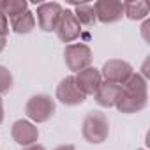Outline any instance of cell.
Wrapping results in <instances>:
<instances>
[{
  "mask_svg": "<svg viewBox=\"0 0 150 150\" xmlns=\"http://www.w3.org/2000/svg\"><path fill=\"white\" fill-rule=\"evenodd\" d=\"M148 103V83L139 72H132L131 78L122 85V94L115 104L120 113L132 115L146 108Z\"/></svg>",
  "mask_w": 150,
  "mask_h": 150,
  "instance_id": "6da1fadb",
  "label": "cell"
},
{
  "mask_svg": "<svg viewBox=\"0 0 150 150\" xmlns=\"http://www.w3.org/2000/svg\"><path fill=\"white\" fill-rule=\"evenodd\" d=\"M81 134L88 143H94V145L104 143L110 136V120H108V117L101 111H90L83 118Z\"/></svg>",
  "mask_w": 150,
  "mask_h": 150,
  "instance_id": "7a4b0ae2",
  "label": "cell"
},
{
  "mask_svg": "<svg viewBox=\"0 0 150 150\" xmlns=\"http://www.w3.org/2000/svg\"><path fill=\"white\" fill-rule=\"evenodd\" d=\"M57 111V104H55V99L48 94H37V96H32L27 104H25V113L27 117L35 122V124H44L48 122Z\"/></svg>",
  "mask_w": 150,
  "mask_h": 150,
  "instance_id": "3957f363",
  "label": "cell"
},
{
  "mask_svg": "<svg viewBox=\"0 0 150 150\" xmlns=\"http://www.w3.org/2000/svg\"><path fill=\"white\" fill-rule=\"evenodd\" d=\"M64 60L65 65L69 67V71L72 72H80L87 67L92 65V50L90 46L83 44V42H76V44H67L64 50Z\"/></svg>",
  "mask_w": 150,
  "mask_h": 150,
  "instance_id": "277c9868",
  "label": "cell"
},
{
  "mask_svg": "<svg viewBox=\"0 0 150 150\" xmlns=\"http://www.w3.org/2000/svg\"><path fill=\"white\" fill-rule=\"evenodd\" d=\"M134 72L132 65L125 60H118V58H111L108 62H104L103 69H101V78L104 81H110V83H115V85H124L131 74Z\"/></svg>",
  "mask_w": 150,
  "mask_h": 150,
  "instance_id": "5b68a950",
  "label": "cell"
},
{
  "mask_svg": "<svg viewBox=\"0 0 150 150\" xmlns=\"http://www.w3.org/2000/svg\"><path fill=\"white\" fill-rule=\"evenodd\" d=\"M55 97L64 104V106H78L83 104L87 96L80 90V87L76 85L74 76H65L58 85H57V92Z\"/></svg>",
  "mask_w": 150,
  "mask_h": 150,
  "instance_id": "8992f818",
  "label": "cell"
},
{
  "mask_svg": "<svg viewBox=\"0 0 150 150\" xmlns=\"http://www.w3.org/2000/svg\"><path fill=\"white\" fill-rule=\"evenodd\" d=\"M64 13V7L58 4V2H44V4H39L37 6V23H39V28L44 30V32H55L58 21H60V16Z\"/></svg>",
  "mask_w": 150,
  "mask_h": 150,
  "instance_id": "52a82bcc",
  "label": "cell"
},
{
  "mask_svg": "<svg viewBox=\"0 0 150 150\" xmlns=\"http://www.w3.org/2000/svg\"><path fill=\"white\" fill-rule=\"evenodd\" d=\"M55 32H57V37L62 42H72V41H76L81 35V25L78 23L76 18H74L72 11L64 9V13L60 16V21H58Z\"/></svg>",
  "mask_w": 150,
  "mask_h": 150,
  "instance_id": "ba28073f",
  "label": "cell"
},
{
  "mask_svg": "<svg viewBox=\"0 0 150 150\" xmlns=\"http://www.w3.org/2000/svg\"><path fill=\"white\" fill-rule=\"evenodd\" d=\"M94 11H96V20L104 25L117 23L124 16V6L117 0H99L94 4Z\"/></svg>",
  "mask_w": 150,
  "mask_h": 150,
  "instance_id": "9c48e42d",
  "label": "cell"
},
{
  "mask_svg": "<svg viewBox=\"0 0 150 150\" xmlns=\"http://www.w3.org/2000/svg\"><path fill=\"white\" fill-rule=\"evenodd\" d=\"M11 136L13 139L21 145V146H28V145H34L37 143L39 139V129L30 122V120H25V118H20L13 124L11 127Z\"/></svg>",
  "mask_w": 150,
  "mask_h": 150,
  "instance_id": "30bf717a",
  "label": "cell"
},
{
  "mask_svg": "<svg viewBox=\"0 0 150 150\" xmlns=\"http://www.w3.org/2000/svg\"><path fill=\"white\" fill-rule=\"evenodd\" d=\"M76 85L80 87V90L85 94V96H94L96 90L99 88V85L103 83V78H101V71L96 69V67H87L80 72H76Z\"/></svg>",
  "mask_w": 150,
  "mask_h": 150,
  "instance_id": "8fae6325",
  "label": "cell"
},
{
  "mask_svg": "<svg viewBox=\"0 0 150 150\" xmlns=\"http://www.w3.org/2000/svg\"><path fill=\"white\" fill-rule=\"evenodd\" d=\"M120 94H122V87L120 85H115V83H110V81H103L99 85V88L96 90L94 99L103 108H113L117 104Z\"/></svg>",
  "mask_w": 150,
  "mask_h": 150,
  "instance_id": "7c38bea8",
  "label": "cell"
},
{
  "mask_svg": "<svg viewBox=\"0 0 150 150\" xmlns=\"http://www.w3.org/2000/svg\"><path fill=\"white\" fill-rule=\"evenodd\" d=\"M9 21H11V30H13L14 34H20V35L30 34V32L35 28V16H34V13L28 11V9H27L23 14L14 16V18L9 20Z\"/></svg>",
  "mask_w": 150,
  "mask_h": 150,
  "instance_id": "4fadbf2b",
  "label": "cell"
},
{
  "mask_svg": "<svg viewBox=\"0 0 150 150\" xmlns=\"http://www.w3.org/2000/svg\"><path fill=\"white\" fill-rule=\"evenodd\" d=\"M74 18L78 20V23L81 27H94L96 25V11L92 4H74V11H72Z\"/></svg>",
  "mask_w": 150,
  "mask_h": 150,
  "instance_id": "5bb4252c",
  "label": "cell"
},
{
  "mask_svg": "<svg viewBox=\"0 0 150 150\" xmlns=\"http://www.w3.org/2000/svg\"><path fill=\"white\" fill-rule=\"evenodd\" d=\"M122 6H124V16H127L131 21H139L148 16L146 2H122Z\"/></svg>",
  "mask_w": 150,
  "mask_h": 150,
  "instance_id": "9a60e30c",
  "label": "cell"
},
{
  "mask_svg": "<svg viewBox=\"0 0 150 150\" xmlns=\"http://www.w3.org/2000/svg\"><path fill=\"white\" fill-rule=\"evenodd\" d=\"M28 4L25 0H0V13L6 14L7 20H13L14 16H20L27 11Z\"/></svg>",
  "mask_w": 150,
  "mask_h": 150,
  "instance_id": "2e32d148",
  "label": "cell"
},
{
  "mask_svg": "<svg viewBox=\"0 0 150 150\" xmlns=\"http://www.w3.org/2000/svg\"><path fill=\"white\" fill-rule=\"evenodd\" d=\"M13 74L6 65H0V96L7 94L13 88Z\"/></svg>",
  "mask_w": 150,
  "mask_h": 150,
  "instance_id": "e0dca14e",
  "label": "cell"
},
{
  "mask_svg": "<svg viewBox=\"0 0 150 150\" xmlns=\"http://www.w3.org/2000/svg\"><path fill=\"white\" fill-rule=\"evenodd\" d=\"M9 34V20L6 18V14L0 13V37H7Z\"/></svg>",
  "mask_w": 150,
  "mask_h": 150,
  "instance_id": "ac0fdd59",
  "label": "cell"
},
{
  "mask_svg": "<svg viewBox=\"0 0 150 150\" xmlns=\"http://www.w3.org/2000/svg\"><path fill=\"white\" fill-rule=\"evenodd\" d=\"M23 150H46L42 145L39 143H34V145H28V146H23Z\"/></svg>",
  "mask_w": 150,
  "mask_h": 150,
  "instance_id": "d6986e66",
  "label": "cell"
},
{
  "mask_svg": "<svg viewBox=\"0 0 150 150\" xmlns=\"http://www.w3.org/2000/svg\"><path fill=\"white\" fill-rule=\"evenodd\" d=\"M53 150H76V146H74V145H58Z\"/></svg>",
  "mask_w": 150,
  "mask_h": 150,
  "instance_id": "ffe728a7",
  "label": "cell"
},
{
  "mask_svg": "<svg viewBox=\"0 0 150 150\" xmlns=\"http://www.w3.org/2000/svg\"><path fill=\"white\" fill-rule=\"evenodd\" d=\"M4 122V103H2V96H0V124Z\"/></svg>",
  "mask_w": 150,
  "mask_h": 150,
  "instance_id": "44dd1931",
  "label": "cell"
},
{
  "mask_svg": "<svg viewBox=\"0 0 150 150\" xmlns=\"http://www.w3.org/2000/svg\"><path fill=\"white\" fill-rule=\"evenodd\" d=\"M6 44H7V37H0V53L4 51V48H6Z\"/></svg>",
  "mask_w": 150,
  "mask_h": 150,
  "instance_id": "7402d4cb",
  "label": "cell"
},
{
  "mask_svg": "<svg viewBox=\"0 0 150 150\" xmlns=\"http://www.w3.org/2000/svg\"><path fill=\"white\" fill-rule=\"evenodd\" d=\"M138 150H145V148H138Z\"/></svg>",
  "mask_w": 150,
  "mask_h": 150,
  "instance_id": "603a6c76",
  "label": "cell"
}]
</instances>
